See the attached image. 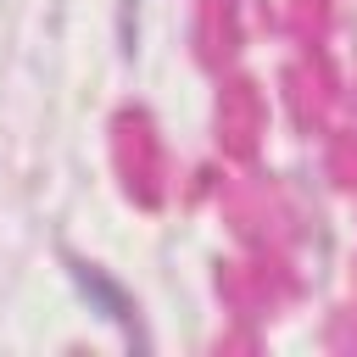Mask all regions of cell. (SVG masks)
Segmentation results:
<instances>
[]
</instances>
